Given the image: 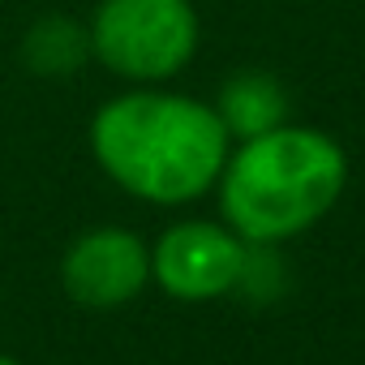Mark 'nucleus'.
I'll return each mask as SVG.
<instances>
[{"instance_id":"nucleus-1","label":"nucleus","mask_w":365,"mask_h":365,"mask_svg":"<svg viewBox=\"0 0 365 365\" xmlns=\"http://www.w3.org/2000/svg\"><path fill=\"white\" fill-rule=\"evenodd\" d=\"M91 146L120 190L172 207L215 185L228 159V129L198 99L138 91L99 108Z\"/></svg>"},{"instance_id":"nucleus-2","label":"nucleus","mask_w":365,"mask_h":365,"mask_svg":"<svg viewBox=\"0 0 365 365\" xmlns=\"http://www.w3.org/2000/svg\"><path fill=\"white\" fill-rule=\"evenodd\" d=\"M220 176V207L232 232L254 245H271L335 207L348 163L327 133L279 125L245 138V146L224 159Z\"/></svg>"},{"instance_id":"nucleus-3","label":"nucleus","mask_w":365,"mask_h":365,"mask_svg":"<svg viewBox=\"0 0 365 365\" xmlns=\"http://www.w3.org/2000/svg\"><path fill=\"white\" fill-rule=\"evenodd\" d=\"M198 48L190 0H103L91 22V52L120 78L159 82L185 69Z\"/></svg>"},{"instance_id":"nucleus-4","label":"nucleus","mask_w":365,"mask_h":365,"mask_svg":"<svg viewBox=\"0 0 365 365\" xmlns=\"http://www.w3.org/2000/svg\"><path fill=\"white\" fill-rule=\"evenodd\" d=\"M241 258H245V245L237 232H228L220 224L190 220L159 237V245L150 254V275L159 279L163 292H172L180 301H207V297L237 288Z\"/></svg>"},{"instance_id":"nucleus-5","label":"nucleus","mask_w":365,"mask_h":365,"mask_svg":"<svg viewBox=\"0 0 365 365\" xmlns=\"http://www.w3.org/2000/svg\"><path fill=\"white\" fill-rule=\"evenodd\" d=\"M146 279H150V254L129 228L82 232L61 262L65 292L86 309H116L133 301Z\"/></svg>"},{"instance_id":"nucleus-6","label":"nucleus","mask_w":365,"mask_h":365,"mask_svg":"<svg viewBox=\"0 0 365 365\" xmlns=\"http://www.w3.org/2000/svg\"><path fill=\"white\" fill-rule=\"evenodd\" d=\"M215 116L224 120L228 138H258L267 129H279L288 120V95L271 73H237L220 91Z\"/></svg>"},{"instance_id":"nucleus-7","label":"nucleus","mask_w":365,"mask_h":365,"mask_svg":"<svg viewBox=\"0 0 365 365\" xmlns=\"http://www.w3.org/2000/svg\"><path fill=\"white\" fill-rule=\"evenodd\" d=\"M86 56H91V35L73 18L52 14V18L35 22V31L26 35V65L43 78L73 73Z\"/></svg>"},{"instance_id":"nucleus-8","label":"nucleus","mask_w":365,"mask_h":365,"mask_svg":"<svg viewBox=\"0 0 365 365\" xmlns=\"http://www.w3.org/2000/svg\"><path fill=\"white\" fill-rule=\"evenodd\" d=\"M0 365H18V361H14V356H5V352H0Z\"/></svg>"}]
</instances>
